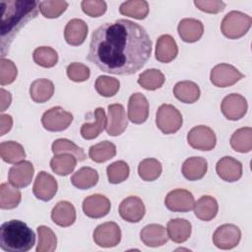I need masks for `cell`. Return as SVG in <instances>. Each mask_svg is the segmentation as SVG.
Returning a JSON list of instances; mask_svg holds the SVG:
<instances>
[{"label": "cell", "instance_id": "obj_16", "mask_svg": "<svg viewBox=\"0 0 252 252\" xmlns=\"http://www.w3.org/2000/svg\"><path fill=\"white\" fill-rule=\"evenodd\" d=\"M34 173L33 165L29 160L15 163L8 172L9 182L17 188H24L31 184Z\"/></svg>", "mask_w": 252, "mask_h": 252}, {"label": "cell", "instance_id": "obj_27", "mask_svg": "<svg viewBox=\"0 0 252 252\" xmlns=\"http://www.w3.org/2000/svg\"><path fill=\"white\" fill-rule=\"evenodd\" d=\"M193 209L195 216L199 220L209 221L217 216L219 211V205L214 197L205 195L194 203Z\"/></svg>", "mask_w": 252, "mask_h": 252}, {"label": "cell", "instance_id": "obj_36", "mask_svg": "<svg viewBox=\"0 0 252 252\" xmlns=\"http://www.w3.org/2000/svg\"><path fill=\"white\" fill-rule=\"evenodd\" d=\"M231 148L238 153H249L252 150V128L243 127L237 129L230 138Z\"/></svg>", "mask_w": 252, "mask_h": 252}, {"label": "cell", "instance_id": "obj_30", "mask_svg": "<svg viewBox=\"0 0 252 252\" xmlns=\"http://www.w3.org/2000/svg\"><path fill=\"white\" fill-rule=\"evenodd\" d=\"M54 94V85L50 80L37 79L31 84L30 95L34 102L43 103L50 99Z\"/></svg>", "mask_w": 252, "mask_h": 252}, {"label": "cell", "instance_id": "obj_23", "mask_svg": "<svg viewBox=\"0 0 252 252\" xmlns=\"http://www.w3.org/2000/svg\"><path fill=\"white\" fill-rule=\"evenodd\" d=\"M51 220L59 226H70L76 220V210L70 202L60 201L51 211Z\"/></svg>", "mask_w": 252, "mask_h": 252}, {"label": "cell", "instance_id": "obj_40", "mask_svg": "<svg viewBox=\"0 0 252 252\" xmlns=\"http://www.w3.org/2000/svg\"><path fill=\"white\" fill-rule=\"evenodd\" d=\"M164 82V75L158 69H148L141 73L138 78V84L148 91H155L161 88Z\"/></svg>", "mask_w": 252, "mask_h": 252}, {"label": "cell", "instance_id": "obj_51", "mask_svg": "<svg viewBox=\"0 0 252 252\" xmlns=\"http://www.w3.org/2000/svg\"><path fill=\"white\" fill-rule=\"evenodd\" d=\"M1 92V112L5 111L6 108H8L11 104V100H12V96H11V94L7 91H5L4 89L1 88L0 90Z\"/></svg>", "mask_w": 252, "mask_h": 252}, {"label": "cell", "instance_id": "obj_2", "mask_svg": "<svg viewBox=\"0 0 252 252\" xmlns=\"http://www.w3.org/2000/svg\"><path fill=\"white\" fill-rule=\"evenodd\" d=\"M1 39L12 40L15 33L37 15L38 2L29 0H2Z\"/></svg>", "mask_w": 252, "mask_h": 252}, {"label": "cell", "instance_id": "obj_5", "mask_svg": "<svg viewBox=\"0 0 252 252\" xmlns=\"http://www.w3.org/2000/svg\"><path fill=\"white\" fill-rule=\"evenodd\" d=\"M182 115L179 110L171 104H161L156 116L158 128L165 135L176 133L182 126Z\"/></svg>", "mask_w": 252, "mask_h": 252}, {"label": "cell", "instance_id": "obj_22", "mask_svg": "<svg viewBox=\"0 0 252 252\" xmlns=\"http://www.w3.org/2000/svg\"><path fill=\"white\" fill-rule=\"evenodd\" d=\"M88 25L81 19L70 20L64 29V37L68 44L81 45L87 38Z\"/></svg>", "mask_w": 252, "mask_h": 252}, {"label": "cell", "instance_id": "obj_37", "mask_svg": "<svg viewBox=\"0 0 252 252\" xmlns=\"http://www.w3.org/2000/svg\"><path fill=\"white\" fill-rule=\"evenodd\" d=\"M119 12L123 16L143 20L149 14V4L145 0L125 1L120 5Z\"/></svg>", "mask_w": 252, "mask_h": 252}, {"label": "cell", "instance_id": "obj_43", "mask_svg": "<svg viewBox=\"0 0 252 252\" xmlns=\"http://www.w3.org/2000/svg\"><path fill=\"white\" fill-rule=\"evenodd\" d=\"M68 8V3L63 0H47L38 2V9L43 17L55 19L60 17Z\"/></svg>", "mask_w": 252, "mask_h": 252}, {"label": "cell", "instance_id": "obj_28", "mask_svg": "<svg viewBox=\"0 0 252 252\" xmlns=\"http://www.w3.org/2000/svg\"><path fill=\"white\" fill-rule=\"evenodd\" d=\"M200 88L192 81H181L173 88L174 96L184 103H194L200 97Z\"/></svg>", "mask_w": 252, "mask_h": 252}, {"label": "cell", "instance_id": "obj_46", "mask_svg": "<svg viewBox=\"0 0 252 252\" xmlns=\"http://www.w3.org/2000/svg\"><path fill=\"white\" fill-rule=\"evenodd\" d=\"M18 75V70L13 61L4 57L0 60V84L1 86L12 84Z\"/></svg>", "mask_w": 252, "mask_h": 252}, {"label": "cell", "instance_id": "obj_25", "mask_svg": "<svg viewBox=\"0 0 252 252\" xmlns=\"http://www.w3.org/2000/svg\"><path fill=\"white\" fill-rule=\"evenodd\" d=\"M208 169V162L202 157H191L182 164V174L190 181H195L203 178Z\"/></svg>", "mask_w": 252, "mask_h": 252}, {"label": "cell", "instance_id": "obj_12", "mask_svg": "<svg viewBox=\"0 0 252 252\" xmlns=\"http://www.w3.org/2000/svg\"><path fill=\"white\" fill-rule=\"evenodd\" d=\"M108 116L105 130L109 136L121 135L128 126V117L124 106L120 103H113L108 105Z\"/></svg>", "mask_w": 252, "mask_h": 252}, {"label": "cell", "instance_id": "obj_20", "mask_svg": "<svg viewBox=\"0 0 252 252\" xmlns=\"http://www.w3.org/2000/svg\"><path fill=\"white\" fill-rule=\"evenodd\" d=\"M140 238L149 247L162 246L168 241L166 228L158 223H151L144 226L140 231Z\"/></svg>", "mask_w": 252, "mask_h": 252}, {"label": "cell", "instance_id": "obj_13", "mask_svg": "<svg viewBox=\"0 0 252 252\" xmlns=\"http://www.w3.org/2000/svg\"><path fill=\"white\" fill-rule=\"evenodd\" d=\"M248 104L244 96L238 94H230L226 95L220 104L222 114L228 120L236 121L242 118L247 112Z\"/></svg>", "mask_w": 252, "mask_h": 252}, {"label": "cell", "instance_id": "obj_42", "mask_svg": "<svg viewBox=\"0 0 252 252\" xmlns=\"http://www.w3.org/2000/svg\"><path fill=\"white\" fill-rule=\"evenodd\" d=\"M32 58L37 65L43 68H51L58 62L57 52L49 46H39L35 48L32 53Z\"/></svg>", "mask_w": 252, "mask_h": 252}, {"label": "cell", "instance_id": "obj_19", "mask_svg": "<svg viewBox=\"0 0 252 252\" xmlns=\"http://www.w3.org/2000/svg\"><path fill=\"white\" fill-rule=\"evenodd\" d=\"M216 171L222 180L234 182L242 176V163L231 157H223L217 162Z\"/></svg>", "mask_w": 252, "mask_h": 252}, {"label": "cell", "instance_id": "obj_15", "mask_svg": "<svg viewBox=\"0 0 252 252\" xmlns=\"http://www.w3.org/2000/svg\"><path fill=\"white\" fill-rule=\"evenodd\" d=\"M118 212L124 220L128 222H139L145 216L146 208L139 197L129 196L120 203Z\"/></svg>", "mask_w": 252, "mask_h": 252}, {"label": "cell", "instance_id": "obj_47", "mask_svg": "<svg viewBox=\"0 0 252 252\" xmlns=\"http://www.w3.org/2000/svg\"><path fill=\"white\" fill-rule=\"evenodd\" d=\"M67 76L71 81L74 82H85L90 78V68L79 62H73L67 67Z\"/></svg>", "mask_w": 252, "mask_h": 252}, {"label": "cell", "instance_id": "obj_29", "mask_svg": "<svg viewBox=\"0 0 252 252\" xmlns=\"http://www.w3.org/2000/svg\"><path fill=\"white\" fill-rule=\"evenodd\" d=\"M94 117L93 123H84L81 127V135L86 140L96 138L106 127L107 117L102 107H97L94 110Z\"/></svg>", "mask_w": 252, "mask_h": 252}, {"label": "cell", "instance_id": "obj_18", "mask_svg": "<svg viewBox=\"0 0 252 252\" xmlns=\"http://www.w3.org/2000/svg\"><path fill=\"white\" fill-rule=\"evenodd\" d=\"M149 116V101L141 93L131 94L128 101V119L135 124H142Z\"/></svg>", "mask_w": 252, "mask_h": 252}, {"label": "cell", "instance_id": "obj_35", "mask_svg": "<svg viewBox=\"0 0 252 252\" xmlns=\"http://www.w3.org/2000/svg\"><path fill=\"white\" fill-rule=\"evenodd\" d=\"M22 199L21 191L9 183L0 185V208L3 210H11L16 208Z\"/></svg>", "mask_w": 252, "mask_h": 252}, {"label": "cell", "instance_id": "obj_39", "mask_svg": "<svg viewBox=\"0 0 252 252\" xmlns=\"http://www.w3.org/2000/svg\"><path fill=\"white\" fill-rule=\"evenodd\" d=\"M162 171L160 161L156 158H145L138 166V174L144 181H155L158 179Z\"/></svg>", "mask_w": 252, "mask_h": 252}, {"label": "cell", "instance_id": "obj_6", "mask_svg": "<svg viewBox=\"0 0 252 252\" xmlns=\"http://www.w3.org/2000/svg\"><path fill=\"white\" fill-rule=\"evenodd\" d=\"M72 121V113L66 111L61 106H54L46 110L41 117V124L43 128L50 132H60L66 130Z\"/></svg>", "mask_w": 252, "mask_h": 252}, {"label": "cell", "instance_id": "obj_24", "mask_svg": "<svg viewBox=\"0 0 252 252\" xmlns=\"http://www.w3.org/2000/svg\"><path fill=\"white\" fill-rule=\"evenodd\" d=\"M178 53L174 38L169 34L160 35L156 44V59L161 63L171 62Z\"/></svg>", "mask_w": 252, "mask_h": 252}, {"label": "cell", "instance_id": "obj_14", "mask_svg": "<svg viewBox=\"0 0 252 252\" xmlns=\"http://www.w3.org/2000/svg\"><path fill=\"white\" fill-rule=\"evenodd\" d=\"M58 189L56 179L46 171H39L35 177L32 193L41 201L47 202L53 199Z\"/></svg>", "mask_w": 252, "mask_h": 252}, {"label": "cell", "instance_id": "obj_1", "mask_svg": "<svg viewBox=\"0 0 252 252\" xmlns=\"http://www.w3.org/2000/svg\"><path fill=\"white\" fill-rule=\"evenodd\" d=\"M152 40L139 24L125 19L104 23L94 31L88 59L113 75L137 73L149 60Z\"/></svg>", "mask_w": 252, "mask_h": 252}, {"label": "cell", "instance_id": "obj_8", "mask_svg": "<svg viewBox=\"0 0 252 252\" xmlns=\"http://www.w3.org/2000/svg\"><path fill=\"white\" fill-rule=\"evenodd\" d=\"M94 241L96 245L103 248L114 247L121 240V230L114 221H107L97 225L93 234Z\"/></svg>", "mask_w": 252, "mask_h": 252}, {"label": "cell", "instance_id": "obj_34", "mask_svg": "<svg viewBox=\"0 0 252 252\" xmlns=\"http://www.w3.org/2000/svg\"><path fill=\"white\" fill-rule=\"evenodd\" d=\"M77 158L70 154L55 155L50 159V167L53 172L60 176H66L73 172L77 164Z\"/></svg>", "mask_w": 252, "mask_h": 252}, {"label": "cell", "instance_id": "obj_26", "mask_svg": "<svg viewBox=\"0 0 252 252\" xmlns=\"http://www.w3.org/2000/svg\"><path fill=\"white\" fill-rule=\"evenodd\" d=\"M166 231L168 238L173 242L183 243L190 237L192 225L185 219H172L167 222Z\"/></svg>", "mask_w": 252, "mask_h": 252}, {"label": "cell", "instance_id": "obj_44", "mask_svg": "<svg viewBox=\"0 0 252 252\" xmlns=\"http://www.w3.org/2000/svg\"><path fill=\"white\" fill-rule=\"evenodd\" d=\"M129 165L124 160L114 161L106 167L108 182L111 184H118L125 181L129 176Z\"/></svg>", "mask_w": 252, "mask_h": 252}, {"label": "cell", "instance_id": "obj_41", "mask_svg": "<svg viewBox=\"0 0 252 252\" xmlns=\"http://www.w3.org/2000/svg\"><path fill=\"white\" fill-rule=\"evenodd\" d=\"M38 243L36 246V252H52L56 249L57 237L53 230L45 225H39L37 227Z\"/></svg>", "mask_w": 252, "mask_h": 252}, {"label": "cell", "instance_id": "obj_49", "mask_svg": "<svg viewBox=\"0 0 252 252\" xmlns=\"http://www.w3.org/2000/svg\"><path fill=\"white\" fill-rule=\"evenodd\" d=\"M194 4L199 10L209 14L220 13L225 8V3L220 0H195Z\"/></svg>", "mask_w": 252, "mask_h": 252}, {"label": "cell", "instance_id": "obj_11", "mask_svg": "<svg viewBox=\"0 0 252 252\" xmlns=\"http://www.w3.org/2000/svg\"><path fill=\"white\" fill-rule=\"evenodd\" d=\"M195 199L193 194L185 189H174L167 193L164 204L171 212L186 213L194 207Z\"/></svg>", "mask_w": 252, "mask_h": 252}, {"label": "cell", "instance_id": "obj_10", "mask_svg": "<svg viewBox=\"0 0 252 252\" xmlns=\"http://www.w3.org/2000/svg\"><path fill=\"white\" fill-rule=\"evenodd\" d=\"M241 238V231L235 224L224 223L219 226L213 234L214 244L223 250L232 249L238 245Z\"/></svg>", "mask_w": 252, "mask_h": 252}, {"label": "cell", "instance_id": "obj_3", "mask_svg": "<svg viewBox=\"0 0 252 252\" xmlns=\"http://www.w3.org/2000/svg\"><path fill=\"white\" fill-rule=\"evenodd\" d=\"M34 243V232L22 220H11L0 226V247L6 252H27Z\"/></svg>", "mask_w": 252, "mask_h": 252}, {"label": "cell", "instance_id": "obj_4", "mask_svg": "<svg viewBox=\"0 0 252 252\" xmlns=\"http://www.w3.org/2000/svg\"><path fill=\"white\" fill-rule=\"evenodd\" d=\"M251 24L252 19L247 14L239 11H231L222 19L220 31L225 37L237 39L243 36L249 31Z\"/></svg>", "mask_w": 252, "mask_h": 252}, {"label": "cell", "instance_id": "obj_33", "mask_svg": "<svg viewBox=\"0 0 252 252\" xmlns=\"http://www.w3.org/2000/svg\"><path fill=\"white\" fill-rule=\"evenodd\" d=\"M116 155V147L109 141H102L94 146L89 150L90 158L97 163L105 162Z\"/></svg>", "mask_w": 252, "mask_h": 252}, {"label": "cell", "instance_id": "obj_50", "mask_svg": "<svg viewBox=\"0 0 252 252\" xmlns=\"http://www.w3.org/2000/svg\"><path fill=\"white\" fill-rule=\"evenodd\" d=\"M0 123H1V130L0 135L3 136L7 132H9L13 125V119L12 116L9 114H1L0 115Z\"/></svg>", "mask_w": 252, "mask_h": 252}, {"label": "cell", "instance_id": "obj_9", "mask_svg": "<svg viewBox=\"0 0 252 252\" xmlns=\"http://www.w3.org/2000/svg\"><path fill=\"white\" fill-rule=\"evenodd\" d=\"M244 75L240 73L235 67L227 63H220L216 65L210 74L212 84L218 88H226L234 85Z\"/></svg>", "mask_w": 252, "mask_h": 252}, {"label": "cell", "instance_id": "obj_38", "mask_svg": "<svg viewBox=\"0 0 252 252\" xmlns=\"http://www.w3.org/2000/svg\"><path fill=\"white\" fill-rule=\"evenodd\" d=\"M51 150L54 156L61 154H70L73 155L79 161L86 159V154L84 150L68 139L61 138L55 140L52 143Z\"/></svg>", "mask_w": 252, "mask_h": 252}, {"label": "cell", "instance_id": "obj_17", "mask_svg": "<svg viewBox=\"0 0 252 252\" xmlns=\"http://www.w3.org/2000/svg\"><path fill=\"white\" fill-rule=\"evenodd\" d=\"M110 208V201L101 194L91 195L83 201V211L87 217L92 219L105 217L109 213Z\"/></svg>", "mask_w": 252, "mask_h": 252}, {"label": "cell", "instance_id": "obj_31", "mask_svg": "<svg viewBox=\"0 0 252 252\" xmlns=\"http://www.w3.org/2000/svg\"><path fill=\"white\" fill-rule=\"evenodd\" d=\"M98 181V173L95 169L84 166L77 170L71 177V183L78 189L86 190L96 185Z\"/></svg>", "mask_w": 252, "mask_h": 252}, {"label": "cell", "instance_id": "obj_48", "mask_svg": "<svg viewBox=\"0 0 252 252\" xmlns=\"http://www.w3.org/2000/svg\"><path fill=\"white\" fill-rule=\"evenodd\" d=\"M82 10L90 17L96 18L102 16L106 11V3L102 0H84L81 2Z\"/></svg>", "mask_w": 252, "mask_h": 252}, {"label": "cell", "instance_id": "obj_32", "mask_svg": "<svg viewBox=\"0 0 252 252\" xmlns=\"http://www.w3.org/2000/svg\"><path fill=\"white\" fill-rule=\"evenodd\" d=\"M1 158L7 163H17L25 159L24 147L15 141H5L0 144Z\"/></svg>", "mask_w": 252, "mask_h": 252}, {"label": "cell", "instance_id": "obj_7", "mask_svg": "<svg viewBox=\"0 0 252 252\" xmlns=\"http://www.w3.org/2000/svg\"><path fill=\"white\" fill-rule=\"evenodd\" d=\"M188 144L196 150L211 151L216 147L217 137L215 132L208 126L198 125L193 127L187 134Z\"/></svg>", "mask_w": 252, "mask_h": 252}, {"label": "cell", "instance_id": "obj_45", "mask_svg": "<svg viewBox=\"0 0 252 252\" xmlns=\"http://www.w3.org/2000/svg\"><path fill=\"white\" fill-rule=\"evenodd\" d=\"M119 87L120 83L117 79L105 75L98 76L94 84V88L97 94L105 97H110L116 94Z\"/></svg>", "mask_w": 252, "mask_h": 252}, {"label": "cell", "instance_id": "obj_21", "mask_svg": "<svg viewBox=\"0 0 252 252\" xmlns=\"http://www.w3.org/2000/svg\"><path fill=\"white\" fill-rule=\"evenodd\" d=\"M179 36L184 42L198 41L204 33V26L201 21L193 18L182 19L177 27Z\"/></svg>", "mask_w": 252, "mask_h": 252}]
</instances>
